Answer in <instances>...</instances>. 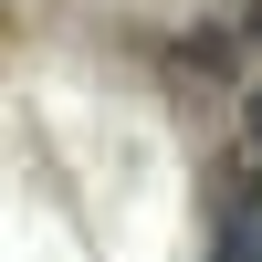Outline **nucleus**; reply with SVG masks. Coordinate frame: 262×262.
Here are the masks:
<instances>
[{
	"mask_svg": "<svg viewBox=\"0 0 262 262\" xmlns=\"http://www.w3.org/2000/svg\"><path fill=\"white\" fill-rule=\"evenodd\" d=\"M221 262H262V179L231 200V221H221Z\"/></svg>",
	"mask_w": 262,
	"mask_h": 262,
	"instance_id": "f257e3e1",
	"label": "nucleus"
},
{
	"mask_svg": "<svg viewBox=\"0 0 262 262\" xmlns=\"http://www.w3.org/2000/svg\"><path fill=\"white\" fill-rule=\"evenodd\" d=\"M242 137H252V168H262V84L242 95Z\"/></svg>",
	"mask_w": 262,
	"mask_h": 262,
	"instance_id": "f03ea898",
	"label": "nucleus"
}]
</instances>
